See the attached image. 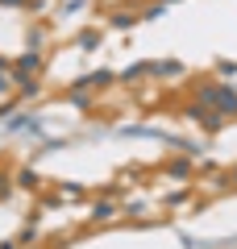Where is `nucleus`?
<instances>
[{
	"instance_id": "dca6fc26",
	"label": "nucleus",
	"mask_w": 237,
	"mask_h": 249,
	"mask_svg": "<svg viewBox=\"0 0 237 249\" xmlns=\"http://www.w3.org/2000/svg\"><path fill=\"white\" fill-rule=\"evenodd\" d=\"M0 249H17V245H13V241H4V245H0Z\"/></svg>"
},
{
	"instance_id": "0eeeda50",
	"label": "nucleus",
	"mask_w": 237,
	"mask_h": 249,
	"mask_svg": "<svg viewBox=\"0 0 237 249\" xmlns=\"http://www.w3.org/2000/svg\"><path fill=\"white\" fill-rule=\"evenodd\" d=\"M21 83V96H38V79H25V75H17Z\"/></svg>"
},
{
	"instance_id": "1a4fd4ad",
	"label": "nucleus",
	"mask_w": 237,
	"mask_h": 249,
	"mask_svg": "<svg viewBox=\"0 0 237 249\" xmlns=\"http://www.w3.org/2000/svg\"><path fill=\"white\" fill-rule=\"evenodd\" d=\"M71 104H75V108H88L92 96H88V91H71Z\"/></svg>"
},
{
	"instance_id": "4468645a",
	"label": "nucleus",
	"mask_w": 237,
	"mask_h": 249,
	"mask_svg": "<svg viewBox=\"0 0 237 249\" xmlns=\"http://www.w3.org/2000/svg\"><path fill=\"white\" fill-rule=\"evenodd\" d=\"M4 196H9V183H4V178H0V199H4Z\"/></svg>"
},
{
	"instance_id": "6e6552de",
	"label": "nucleus",
	"mask_w": 237,
	"mask_h": 249,
	"mask_svg": "<svg viewBox=\"0 0 237 249\" xmlns=\"http://www.w3.org/2000/svg\"><path fill=\"white\" fill-rule=\"evenodd\" d=\"M34 237H38V220H29L25 229H21V237H17V241H21V245H29V241H34Z\"/></svg>"
},
{
	"instance_id": "9d476101",
	"label": "nucleus",
	"mask_w": 237,
	"mask_h": 249,
	"mask_svg": "<svg viewBox=\"0 0 237 249\" xmlns=\"http://www.w3.org/2000/svg\"><path fill=\"white\" fill-rule=\"evenodd\" d=\"M104 216H113V204H96L92 208V220H104Z\"/></svg>"
},
{
	"instance_id": "7ed1b4c3",
	"label": "nucleus",
	"mask_w": 237,
	"mask_h": 249,
	"mask_svg": "<svg viewBox=\"0 0 237 249\" xmlns=\"http://www.w3.org/2000/svg\"><path fill=\"white\" fill-rule=\"evenodd\" d=\"M167 175H171V178H187V175H192V162L175 158V162H171V166H167Z\"/></svg>"
},
{
	"instance_id": "9b49d317",
	"label": "nucleus",
	"mask_w": 237,
	"mask_h": 249,
	"mask_svg": "<svg viewBox=\"0 0 237 249\" xmlns=\"http://www.w3.org/2000/svg\"><path fill=\"white\" fill-rule=\"evenodd\" d=\"M113 25H117V29H129V25H133V17H129V13H117Z\"/></svg>"
},
{
	"instance_id": "423d86ee",
	"label": "nucleus",
	"mask_w": 237,
	"mask_h": 249,
	"mask_svg": "<svg viewBox=\"0 0 237 249\" xmlns=\"http://www.w3.org/2000/svg\"><path fill=\"white\" fill-rule=\"evenodd\" d=\"M0 4H9V9H42V0H0Z\"/></svg>"
},
{
	"instance_id": "39448f33",
	"label": "nucleus",
	"mask_w": 237,
	"mask_h": 249,
	"mask_svg": "<svg viewBox=\"0 0 237 249\" xmlns=\"http://www.w3.org/2000/svg\"><path fill=\"white\" fill-rule=\"evenodd\" d=\"M179 71H183L179 62H154V75H179Z\"/></svg>"
},
{
	"instance_id": "2eb2a0df",
	"label": "nucleus",
	"mask_w": 237,
	"mask_h": 249,
	"mask_svg": "<svg viewBox=\"0 0 237 249\" xmlns=\"http://www.w3.org/2000/svg\"><path fill=\"white\" fill-rule=\"evenodd\" d=\"M0 91H9V79H0Z\"/></svg>"
},
{
	"instance_id": "ddd939ff",
	"label": "nucleus",
	"mask_w": 237,
	"mask_h": 249,
	"mask_svg": "<svg viewBox=\"0 0 237 249\" xmlns=\"http://www.w3.org/2000/svg\"><path fill=\"white\" fill-rule=\"evenodd\" d=\"M229 187H233V191H237V166L229 170Z\"/></svg>"
},
{
	"instance_id": "f8f14e48",
	"label": "nucleus",
	"mask_w": 237,
	"mask_h": 249,
	"mask_svg": "<svg viewBox=\"0 0 237 249\" xmlns=\"http://www.w3.org/2000/svg\"><path fill=\"white\" fill-rule=\"evenodd\" d=\"M100 46V34H83V50H96Z\"/></svg>"
},
{
	"instance_id": "f03ea898",
	"label": "nucleus",
	"mask_w": 237,
	"mask_h": 249,
	"mask_svg": "<svg viewBox=\"0 0 237 249\" xmlns=\"http://www.w3.org/2000/svg\"><path fill=\"white\" fill-rule=\"evenodd\" d=\"M13 71H17V75H29V71H42V54H38V50H25V54H21V58H17V67H13Z\"/></svg>"
},
{
	"instance_id": "20e7f679",
	"label": "nucleus",
	"mask_w": 237,
	"mask_h": 249,
	"mask_svg": "<svg viewBox=\"0 0 237 249\" xmlns=\"http://www.w3.org/2000/svg\"><path fill=\"white\" fill-rule=\"evenodd\" d=\"M38 183H42L38 170H21V175H17V187H25V191H29V187H38Z\"/></svg>"
},
{
	"instance_id": "f257e3e1",
	"label": "nucleus",
	"mask_w": 237,
	"mask_h": 249,
	"mask_svg": "<svg viewBox=\"0 0 237 249\" xmlns=\"http://www.w3.org/2000/svg\"><path fill=\"white\" fill-rule=\"evenodd\" d=\"M200 104L208 108H220V116H237V91L233 88H200Z\"/></svg>"
}]
</instances>
